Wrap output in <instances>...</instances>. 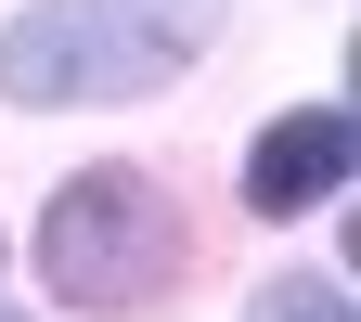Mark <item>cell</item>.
<instances>
[{
    "mask_svg": "<svg viewBox=\"0 0 361 322\" xmlns=\"http://www.w3.org/2000/svg\"><path fill=\"white\" fill-rule=\"evenodd\" d=\"M219 39V0H39L0 26V90L13 104H129L180 78Z\"/></svg>",
    "mask_w": 361,
    "mask_h": 322,
    "instance_id": "1",
    "label": "cell"
},
{
    "mask_svg": "<svg viewBox=\"0 0 361 322\" xmlns=\"http://www.w3.org/2000/svg\"><path fill=\"white\" fill-rule=\"evenodd\" d=\"M180 219H168V194L142 168H78L65 194H52V219H39V271H52V297L65 309H155L168 284H180Z\"/></svg>",
    "mask_w": 361,
    "mask_h": 322,
    "instance_id": "2",
    "label": "cell"
},
{
    "mask_svg": "<svg viewBox=\"0 0 361 322\" xmlns=\"http://www.w3.org/2000/svg\"><path fill=\"white\" fill-rule=\"evenodd\" d=\"M348 168H361V116H348V104H297L284 129H258L245 206H258V219H297V206H323Z\"/></svg>",
    "mask_w": 361,
    "mask_h": 322,
    "instance_id": "3",
    "label": "cell"
},
{
    "mask_svg": "<svg viewBox=\"0 0 361 322\" xmlns=\"http://www.w3.org/2000/svg\"><path fill=\"white\" fill-rule=\"evenodd\" d=\"M245 322H361V309L323 284V271H284V284H258V309H245Z\"/></svg>",
    "mask_w": 361,
    "mask_h": 322,
    "instance_id": "4",
    "label": "cell"
},
{
    "mask_svg": "<svg viewBox=\"0 0 361 322\" xmlns=\"http://www.w3.org/2000/svg\"><path fill=\"white\" fill-rule=\"evenodd\" d=\"M0 322H13V309H0Z\"/></svg>",
    "mask_w": 361,
    "mask_h": 322,
    "instance_id": "5",
    "label": "cell"
}]
</instances>
